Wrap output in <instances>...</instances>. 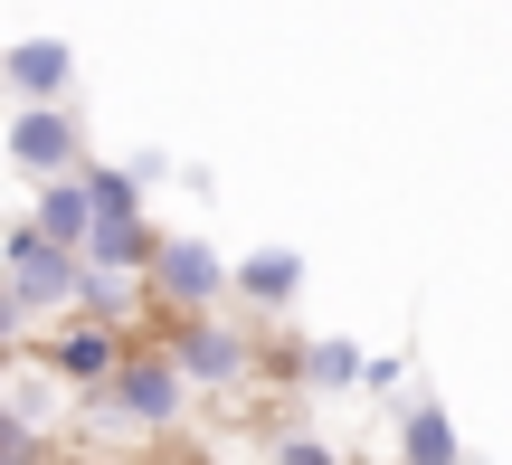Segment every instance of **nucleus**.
Wrapping results in <instances>:
<instances>
[{
    "label": "nucleus",
    "instance_id": "9b49d317",
    "mask_svg": "<svg viewBox=\"0 0 512 465\" xmlns=\"http://www.w3.org/2000/svg\"><path fill=\"white\" fill-rule=\"evenodd\" d=\"M238 285H247V295H256V304H285V295H294V285H304V266H294V257H256V266H247V276H238Z\"/></svg>",
    "mask_w": 512,
    "mask_h": 465
},
{
    "label": "nucleus",
    "instance_id": "39448f33",
    "mask_svg": "<svg viewBox=\"0 0 512 465\" xmlns=\"http://www.w3.org/2000/svg\"><path fill=\"white\" fill-rule=\"evenodd\" d=\"M152 276H162V295L171 304H209V295H219V266H209V247H152Z\"/></svg>",
    "mask_w": 512,
    "mask_h": 465
},
{
    "label": "nucleus",
    "instance_id": "6e6552de",
    "mask_svg": "<svg viewBox=\"0 0 512 465\" xmlns=\"http://www.w3.org/2000/svg\"><path fill=\"white\" fill-rule=\"evenodd\" d=\"M10 76H19V95H57V86H67V48H57V38H38V48L10 57Z\"/></svg>",
    "mask_w": 512,
    "mask_h": 465
},
{
    "label": "nucleus",
    "instance_id": "0eeeda50",
    "mask_svg": "<svg viewBox=\"0 0 512 465\" xmlns=\"http://www.w3.org/2000/svg\"><path fill=\"white\" fill-rule=\"evenodd\" d=\"M114 361H124L114 333H67V342H57V371H67V380H105Z\"/></svg>",
    "mask_w": 512,
    "mask_h": 465
},
{
    "label": "nucleus",
    "instance_id": "423d86ee",
    "mask_svg": "<svg viewBox=\"0 0 512 465\" xmlns=\"http://www.w3.org/2000/svg\"><path fill=\"white\" fill-rule=\"evenodd\" d=\"M10 152H19V162H38V171H57V162L76 152V124H67L57 105H29V114L10 124Z\"/></svg>",
    "mask_w": 512,
    "mask_h": 465
},
{
    "label": "nucleus",
    "instance_id": "20e7f679",
    "mask_svg": "<svg viewBox=\"0 0 512 465\" xmlns=\"http://www.w3.org/2000/svg\"><path fill=\"white\" fill-rule=\"evenodd\" d=\"M171 361H181L190 380H238V371H247V342L219 333V323H190V333L171 342Z\"/></svg>",
    "mask_w": 512,
    "mask_h": 465
},
{
    "label": "nucleus",
    "instance_id": "f03ea898",
    "mask_svg": "<svg viewBox=\"0 0 512 465\" xmlns=\"http://www.w3.org/2000/svg\"><path fill=\"white\" fill-rule=\"evenodd\" d=\"M86 209H95V219H86V247H95L105 266H143V257H152V238H143V200H133L124 171H95V181H86Z\"/></svg>",
    "mask_w": 512,
    "mask_h": 465
},
{
    "label": "nucleus",
    "instance_id": "7ed1b4c3",
    "mask_svg": "<svg viewBox=\"0 0 512 465\" xmlns=\"http://www.w3.org/2000/svg\"><path fill=\"white\" fill-rule=\"evenodd\" d=\"M0 285H10L19 304H67L76 295V266H67V238H48V228H19L10 238V266H0Z\"/></svg>",
    "mask_w": 512,
    "mask_h": 465
},
{
    "label": "nucleus",
    "instance_id": "9d476101",
    "mask_svg": "<svg viewBox=\"0 0 512 465\" xmlns=\"http://www.w3.org/2000/svg\"><path fill=\"white\" fill-rule=\"evenodd\" d=\"M399 447L418 456V465H446V456H456V428H446L437 409H418V418H408V428H399Z\"/></svg>",
    "mask_w": 512,
    "mask_h": 465
},
{
    "label": "nucleus",
    "instance_id": "1a4fd4ad",
    "mask_svg": "<svg viewBox=\"0 0 512 465\" xmlns=\"http://www.w3.org/2000/svg\"><path fill=\"white\" fill-rule=\"evenodd\" d=\"M86 219H95V209H86V190H76V181H57L48 200H38V228H48V238H86Z\"/></svg>",
    "mask_w": 512,
    "mask_h": 465
},
{
    "label": "nucleus",
    "instance_id": "f257e3e1",
    "mask_svg": "<svg viewBox=\"0 0 512 465\" xmlns=\"http://www.w3.org/2000/svg\"><path fill=\"white\" fill-rule=\"evenodd\" d=\"M95 409H114L124 428H162V418L181 409V361H171V352H143V361H133L124 352L105 380H95Z\"/></svg>",
    "mask_w": 512,
    "mask_h": 465
}]
</instances>
